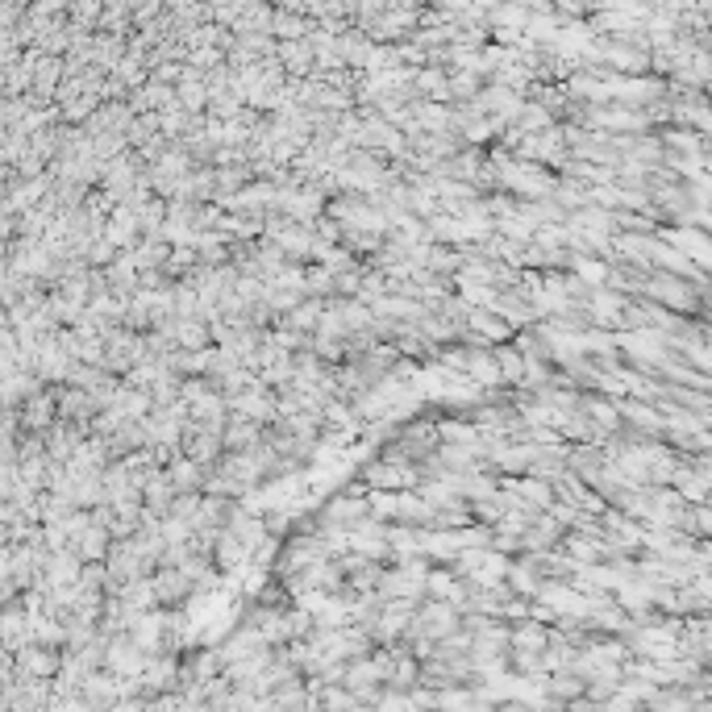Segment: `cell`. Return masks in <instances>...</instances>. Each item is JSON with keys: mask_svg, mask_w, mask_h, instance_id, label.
Returning <instances> with one entry per match:
<instances>
[{"mask_svg": "<svg viewBox=\"0 0 712 712\" xmlns=\"http://www.w3.org/2000/svg\"><path fill=\"white\" fill-rule=\"evenodd\" d=\"M363 483L371 492H409L417 483V467L400 463V459H379L363 467Z\"/></svg>", "mask_w": 712, "mask_h": 712, "instance_id": "1", "label": "cell"}, {"mask_svg": "<svg viewBox=\"0 0 712 712\" xmlns=\"http://www.w3.org/2000/svg\"><path fill=\"white\" fill-rule=\"evenodd\" d=\"M155 588V600H163V604H184L196 588H192V579L184 575V571H175V567H163V575L150 583Z\"/></svg>", "mask_w": 712, "mask_h": 712, "instance_id": "2", "label": "cell"}, {"mask_svg": "<svg viewBox=\"0 0 712 712\" xmlns=\"http://www.w3.org/2000/svg\"><path fill=\"white\" fill-rule=\"evenodd\" d=\"M275 63L288 67L292 75H309L313 71V46L309 42H279L275 46Z\"/></svg>", "mask_w": 712, "mask_h": 712, "instance_id": "3", "label": "cell"}, {"mask_svg": "<svg viewBox=\"0 0 712 712\" xmlns=\"http://www.w3.org/2000/svg\"><path fill=\"white\" fill-rule=\"evenodd\" d=\"M167 483H171V488H175V496H184V492H196L200 483H205V467H196L192 459H184V454H180V459L171 463V471H167Z\"/></svg>", "mask_w": 712, "mask_h": 712, "instance_id": "4", "label": "cell"}, {"mask_svg": "<svg viewBox=\"0 0 712 712\" xmlns=\"http://www.w3.org/2000/svg\"><path fill=\"white\" fill-rule=\"evenodd\" d=\"M492 359H496V371H500V388L504 384H521V379H525V359H521L517 350L492 346Z\"/></svg>", "mask_w": 712, "mask_h": 712, "instance_id": "5", "label": "cell"}]
</instances>
